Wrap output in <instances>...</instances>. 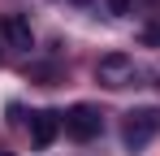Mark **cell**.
<instances>
[{
    "mask_svg": "<svg viewBox=\"0 0 160 156\" xmlns=\"http://www.w3.org/2000/svg\"><path fill=\"white\" fill-rule=\"evenodd\" d=\"M95 78L104 87H112V91H121V87H130L134 78H138V65H134L130 52H104L95 61Z\"/></svg>",
    "mask_w": 160,
    "mask_h": 156,
    "instance_id": "6da1fadb",
    "label": "cell"
},
{
    "mask_svg": "<svg viewBox=\"0 0 160 156\" xmlns=\"http://www.w3.org/2000/svg\"><path fill=\"white\" fill-rule=\"evenodd\" d=\"M160 130V108H134L126 113V126H121V139H126V148L138 152V148H147L152 143V134Z\"/></svg>",
    "mask_w": 160,
    "mask_h": 156,
    "instance_id": "7a4b0ae2",
    "label": "cell"
},
{
    "mask_svg": "<svg viewBox=\"0 0 160 156\" xmlns=\"http://www.w3.org/2000/svg\"><path fill=\"white\" fill-rule=\"evenodd\" d=\"M100 130H104V117H100V108H91V104H74V108L65 113V134L78 139V143H91Z\"/></svg>",
    "mask_w": 160,
    "mask_h": 156,
    "instance_id": "3957f363",
    "label": "cell"
},
{
    "mask_svg": "<svg viewBox=\"0 0 160 156\" xmlns=\"http://www.w3.org/2000/svg\"><path fill=\"white\" fill-rule=\"evenodd\" d=\"M61 130H65V113H56V108L30 113V143H35V148H52V139Z\"/></svg>",
    "mask_w": 160,
    "mask_h": 156,
    "instance_id": "277c9868",
    "label": "cell"
},
{
    "mask_svg": "<svg viewBox=\"0 0 160 156\" xmlns=\"http://www.w3.org/2000/svg\"><path fill=\"white\" fill-rule=\"evenodd\" d=\"M0 30H4L9 48H18V52H30V48H35V30H30V22L22 18V13H9V18L0 22Z\"/></svg>",
    "mask_w": 160,
    "mask_h": 156,
    "instance_id": "5b68a950",
    "label": "cell"
},
{
    "mask_svg": "<svg viewBox=\"0 0 160 156\" xmlns=\"http://www.w3.org/2000/svg\"><path fill=\"white\" fill-rule=\"evenodd\" d=\"M134 9V0H108V13H117V18H126Z\"/></svg>",
    "mask_w": 160,
    "mask_h": 156,
    "instance_id": "8992f818",
    "label": "cell"
},
{
    "mask_svg": "<svg viewBox=\"0 0 160 156\" xmlns=\"http://www.w3.org/2000/svg\"><path fill=\"white\" fill-rule=\"evenodd\" d=\"M143 44H160V26H152V30H143Z\"/></svg>",
    "mask_w": 160,
    "mask_h": 156,
    "instance_id": "52a82bcc",
    "label": "cell"
},
{
    "mask_svg": "<svg viewBox=\"0 0 160 156\" xmlns=\"http://www.w3.org/2000/svg\"><path fill=\"white\" fill-rule=\"evenodd\" d=\"M0 156H9V152H4V148H0Z\"/></svg>",
    "mask_w": 160,
    "mask_h": 156,
    "instance_id": "ba28073f",
    "label": "cell"
}]
</instances>
